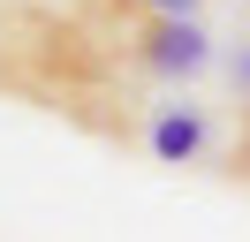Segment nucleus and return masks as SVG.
<instances>
[{
	"instance_id": "nucleus-4",
	"label": "nucleus",
	"mask_w": 250,
	"mask_h": 242,
	"mask_svg": "<svg viewBox=\"0 0 250 242\" xmlns=\"http://www.w3.org/2000/svg\"><path fill=\"white\" fill-rule=\"evenodd\" d=\"M235 166H243V174H250V129H243V151H235Z\"/></svg>"
},
{
	"instance_id": "nucleus-1",
	"label": "nucleus",
	"mask_w": 250,
	"mask_h": 242,
	"mask_svg": "<svg viewBox=\"0 0 250 242\" xmlns=\"http://www.w3.org/2000/svg\"><path fill=\"white\" fill-rule=\"evenodd\" d=\"M144 144L159 151V159H174V166H189L205 144H212V129H205V114L197 106H159L152 121H144Z\"/></svg>"
},
{
	"instance_id": "nucleus-3",
	"label": "nucleus",
	"mask_w": 250,
	"mask_h": 242,
	"mask_svg": "<svg viewBox=\"0 0 250 242\" xmlns=\"http://www.w3.org/2000/svg\"><path fill=\"white\" fill-rule=\"evenodd\" d=\"M144 8H159V15H197V0H144Z\"/></svg>"
},
{
	"instance_id": "nucleus-2",
	"label": "nucleus",
	"mask_w": 250,
	"mask_h": 242,
	"mask_svg": "<svg viewBox=\"0 0 250 242\" xmlns=\"http://www.w3.org/2000/svg\"><path fill=\"white\" fill-rule=\"evenodd\" d=\"M228 76H235V91H243V99H250V38L235 45V60H228Z\"/></svg>"
}]
</instances>
